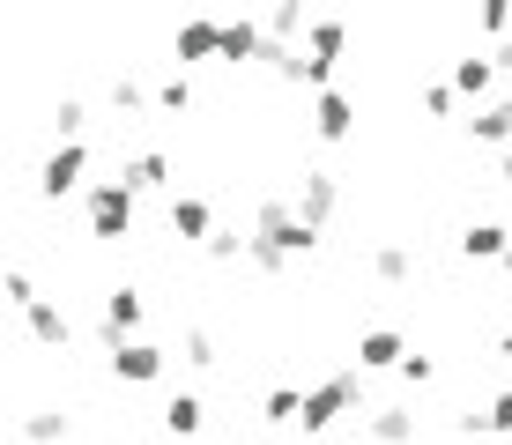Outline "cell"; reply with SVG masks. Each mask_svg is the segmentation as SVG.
Returning <instances> with one entry per match:
<instances>
[{"label":"cell","mask_w":512,"mask_h":445,"mask_svg":"<svg viewBox=\"0 0 512 445\" xmlns=\"http://www.w3.org/2000/svg\"><path fill=\"white\" fill-rule=\"evenodd\" d=\"M312 245H320V230L297 216V208L282 201V193H268V201L253 208V253H245V260H253L260 275H290V267L305 260Z\"/></svg>","instance_id":"obj_1"},{"label":"cell","mask_w":512,"mask_h":445,"mask_svg":"<svg viewBox=\"0 0 512 445\" xmlns=\"http://www.w3.org/2000/svg\"><path fill=\"white\" fill-rule=\"evenodd\" d=\"M349 416H372V401H364V371H334V379L312 386V394H305V423H297V431L327 438L334 423H349Z\"/></svg>","instance_id":"obj_2"},{"label":"cell","mask_w":512,"mask_h":445,"mask_svg":"<svg viewBox=\"0 0 512 445\" xmlns=\"http://www.w3.org/2000/svg\"><path fill=\"white\" fill-rule=\"evenodd\" d=\"M82 216H90V238H127L134 230V193L119 186V178H90V193H82Z\"/></svg>","instance_id":"obj_3"},{"label":"cell","mask_w":512,"mask_h":445,"mask_svg":"<svg viewBox=\"0 0 512 445\" xmlns=\"http://www.w3.org/2000/svg\"><path fill=\"white\" fill-rule=\"evenodd\" d=\"M82 171H90V149H82V141H52V156L38 164V193L45 201H67V193L82 186ZM90 193V186H82Z\"/></svg>","instance_id":"obj_4"},{"label":"cell","mask_w":512,"mask_h":445,"mask_svg":"<svg viewBox=\"0 0 512 445\" xmlns=\"http://www.w3.org/2000/svg\"><path fill=\"white\" fill-rule=\"evenodd\" d=\"M290 208H297V216H305L312 230H327V223H334V208H342V178H334V171H320V164H312V171H297Z\"/></svg>","instance_id":"obj_5"},{"label":"cell","mask_w":512,"mask_h":445,"mask_svg":"<svg viewBox=\"0 0 512 445\" xmlns=\"http://www.w3.org/2000/svg\"><path fill=\"white\" fill-rule=\"evenodd\" d=\"M312 134H320L327 149H342V141H357V104H349V89H327V97L312 104Z\"/></svg>","instance_id":"obj_6"},{"label":"cell","mask_w":512,"mask_h":445,"mask_svg":"<svg viewBox=\"0 0 512 445\" xmlns=\"http://www.w3.org/2000/svg\"><path fill=\"white\" fill-rule=\"evenodd\" d=\"M119 342H141V290L134 282H119L104 297V349H119Z\"/></svg>","instance_id":"obj_7"},{"label":"cell","mask_w":512,"mask_h":445,"mask_svg":"<svg viewBox=\"0 0 512 445\" xmlns=\"http://www.w3.org/2000/svg\"><path fill=\"white\" fill-rule=\"evenodd\" d=\"M104 356H112V379H127V386H156V379H164V349H156V342H119Z\"/></svg>","instance_id":"obj_8"},{"label":"cell","mask_w":512,"mask_h":445,"mask_svg":"<svg viewBox=\"0 0 512 445\" xmlns=\"http://www.w3.org/2000/svg\"><path fill=\"white\" fill-rule=\"evenodd\" d=\"M409 364V342L394 327H364L357 334V371H401Z\"/></svg>","instance_id":"obj_9"},{"label":"cell","mask_w":512,"mask_h":445,"mask_svg":"<svg viewBox=\"0 0 512 445\" xmlns=\"http://www.w3.org/2000/svg\"><path fill=\"white\" fill-rule=\"evenodd\" d=\"M364 438H372V445H416V408L409 401L372 408V416H364Z\"/></svg>","instance_id":"obj_10"},{"label":"cell","mask_w":512,"mask_h":445,"mask_svg":"<svg viewBox=\"0 0 512 445\" xmlns=\"http://www.w3.org/2000/svg\"><path fill=\"white\" fill-rule=\"evenodd\" d=\"M253 60H268V30H260L253 15L223 23V67H253Z\"/></svg>","instance_id":"obj_11"},{"label":"cell","mask_w":512,"mask_h":445,"mask_svg":"<svg viewBox=\"0 0 512 445\" xmlns=\"http://www.w3.org/2000/svg\"><path fill=\"white\" fill-rule=\"evenodd\" d=\"M119 186H127L134 201H141V193H164V186H171V156H156V149L127 156V164H119Z\"/></svg>","instance_id":"obj_12"},{"label":"cell","mask_w":512,"mask_h":445,"mask_svg":"<svg viewBox=\"0 0 512 445\" xmlns=\"http://www.w3.org/2000/svg\"><path fill=\"white\" fill-rule=\"evenodd\" d=\"M171 60H223V23H208V15H201V23H179V38H171Z\"/></svg>","instance_id":"obj_13"},{"label":"cell","mask_w":512,"mask_h":445,"mask_svg":"<svg viewBox=\"0 0 512 445\" xmlns=\"http://www.w3.org/2000/svg\"><path fill=\"white\" fill-rule=\"evenodd\" d=\"M468 141H483V149H512V97L475 104V112H468Z\"/></svg>","instance_id":"obj_14"},{"label":"cell","mask_w":512,"mask_h":445,"mask_svg":"<svg viewBox=\"0 0 512 445\" xmlns=\"http://www.w3.org/2000/svg\"><path fill=\"white\" fill-rule=\"evenodd\" d=\"M171 238L208 245V238H216V208H208V201H193V193H179V201H171Z\"/></svg>","instance_id":"obj_15"},{"label":"cell","mask_w":512,"mask_h":445,"mask_svg":"<svg viewBox=\"0 0 512 445\" xmlns=\"http://www.w3.org/2000/svg\"><path fill=\"white\" fill-rule=\"evenodd\" d=\"M312 23H320V15H305L297 0H282V8H268V15H260L268 45H290V52H297V38H312Z\"/></svg>","instance_id":"obj_16"},{"label":"cell","mask_w":512,"mask_h":445,"mask_svg":"<svg viewBox=\"0 0 512 445\" xmlns=\"http://www.w3.org/2000/svg\"><path fill=\"white\" fill-rule=\"evenodd\" d=\"M342 45H349V23H342V15H320L312 38H305V60L312 67H334V60H342Z\"/></svg>","instance_id":"obj_17"},{"label":"cell","mask_w":512,"mask_h":445,"mask_svg":"<svg viewBox=\"0 0 512 445\" xmlns=\"http://www.w3.org/2000/svg\"><path fill=\"white\" fill-rule=\"evenodd\" d=\"M512 253V230L505 223H468L461 230V260H505Z\"/></svg>","instance_id":"obj_18"},{"label":"cell","mask_w":512,"mask_h":445,"mask_svg":"<svg viewBox=\"0 0 512 445\" xmlns=\"http://www.w3.org/2000/svg\"><path fill=\"white\" fill-rule=\"evenodd\" d=\"M23 327H30V342H45V349H67V334H75V327H67V312L52 305V297L23 312Z\"/></svg>","instance_id":"obj_19"},{"label":"cell","mask_w":512,"mask_h":445,"mask_svg":"<svg viewBox=\"0 0 512 445\" xmlns=\"http://www.w3.org/2000/svg\"><path fill=\"white\" fill-rule=\"evenodd\" d=\"M201 423H208L201 394H171L164 401V438H201Z\"/></svg>","instance_id":"obj_20"},{"label":"cell","mask_w":512,"mask_h":445,"mask_svg":"<svg viewBox=\"0 0 512 445\" xmlns=\"http://www.w3.org/2000/svg\"><path fill=\"white\" fill-rule=\"evenodd\" d=\"M490 82H498V60H475V52H468V60H453V97H475V104H483Z\"/></svg>","instance_id":"obj_21"},{"label":"cell","mask_w":512,"mask_h":445,"mask_svg":"<svg viewBox=\"0 0 512 445\" xmlns=\"http://www.w3.org/2000/svg\"><path fill=\"white\" fill-rule=\"evenodd\" d=\"M372 275L386 282V290H401V282L416 275V253L409 245H372Z\"/></svg>","instance_id":"obj_22"},{"label":"cell","mask_w":512,"mask_h":445,"mask_svg":"<svg viewBox=\"0 0 512 445\" xmlns=\"http://www.w3.org/2000/svg\"><path fill=\"white\" fill-rule=\"evenodd\" d=\"M104 97H112V112H156V89H141L134 75H112Z\"/></svg>","instance_id":"obj_23"},{"label":"cell","mask_w":512,"mask_h":445,"mask_svg":"<svg viewBox=\"0 0 512 445\" xmlns=\"http://www.w3.org/2000/svg\"><path fill=\"white\" fill-rule=\"evenodd\" d=\"M179 349H186V364H193V371H216V364H223V356H216V334H208V327H186V334H179Z\"/></svg>","instance_id":"obj_24"},{"label":"cell","mask_w":512,"mask_h":445,"mask_svg":"<svg viewBox=\"0 0 512 445\" xmlns=\"http://www.w3.org/2000/svg\"><path fill=\"white\" fill-rule=\"evenodd\" d=\"M260 416L268 423H305V394H297V386H275V394L260 401Z\"/></svg>","instance_id":"obj_25"},{"label":"cell","mask_w":512,"mask_h":445,"mask_svg":"<svg viewBox=\"0 0 512 445\" xmlns=\"http://www.w3.org/2000/svg\"><path fill=\"white\" fill-rule=\"evenodd\" d=\"M23 438L30 445H60L67 438V416H60V408H38V416H23Z\"/></svg>","instance_id":"obj_26"},{"label":"cell","mask_w":512,"mask_h":445,"mask_svg":"<svg viewBox=\"0 0 512 445\" xmlns=\"http://www.w3.org/2000/svg\"><path fill=\"white\" fill-rule=\"evenodd\" d=\"M0 290H8V305H15V312L45 305V297H38V282H30V267H8V275H0Z\"/></svg>","instance_id":"obj_27"},{"label":"cell","mask_w":512,"mask_h":445,"mask_svg":"<svg viewBox=\"0 0 512 445\" xmlns=\"http://www.w3.org/2000/svg\"><path fill=\"white\" fill-rule=\"evenodd\" d=\"M245 253H253V230H245V238H238V230H216V238H208V260H216V267H231Z\"/></svg>","instance_id":"obj_28"},{"label":"cell","mask_w":512,"mask_h":445,"mask_svg":"<svg viewBox=\"0 0 512 445\" xmlns=\"http://www.w3.org/2000/svg\"><path fill=\"white\" fill-rule=\"evenodd\" d=\"M156 112H193V82L186 75H164V82H156Z\"/></svg>","instance_id":"obj_29"},{"label":"cell","mask_w":512,"mask_h":445,"mask_svg":"<svg viewBox=\"0 0 512 445\" xmlns=\"http://www.w3.org/2000/svg\"><path fill=\"white\" fill-rule=\"evenodd\" d=\"M82 119H90V112H82V97H60V104H52V134H60V141H82Z\"/></svg>","instance_id":"obj_30"},{"label":"cell","mask_w":512,"mask_h":445,"mask_svg":"<svg viewBox=\"0 0 512 445\" xmlns=\"http://www.w3.org/2000/svg\"><path fill=\"white\" fill-rule=\"evenodd\" d=\"M394 379H401V386H409V394H416V386H431V379H438V364H431V356H423V349H409V364H401Z\"/></svg>","instance_id":"obj_31"},{"label":"cell","mask_w":512,"mask_h":445,"mask_svg":"<svg viewBox=\"0 0 512 445\" xmlns=\"http://www.w3.org/2000/svg\"><path fill=\"white\" fill-rule=\"evenodd\" d=\"M453 104H461V97H453V82H431V89H423V112H431V119H453Z\"/></svg>","instance_id":"obj_32"},{"label":"cell","mask_w":512,"mask_h":445,"mask_svg":"<svg viewBox=\"0 0 512 445\" xmlns=\"http://www.w3.org/2000/svg\"><path fill=\"white\" fill-rule=\"evenodd\" d=\"M483 423H490V438H512V394H498L483 408Z\"/></svg>","instance_id":"obj_33"},{"label":"cell","mask_w":512,"mask_h":445,"mask_svg":"<svg viewBox=\"0 0 512 445\" xmlns=\"http://www.w3.org/2000/svg\"><path fill=\"white\" fill-rule=\"evenodd\" d=\"M475 23H483L490 38H512V15H505V8H483V15H475Z\"/></svg>","instance_id":"obj_34"},{"label":"cell","mask_w":512,"mask_h":445,"mask_svg":"<svg viewBox=\"0 0 512 445\" xmlns=\"http://www.w3.org/2000/svg\"><path fill=\"white\" fill-rule=\"evenodd\" d=\"M498 186H512V149L498 156Z\"/></svg>","instance_id":"obj_35"},{"label":"cell","mask_w":512,"mask_h":445,"mask_svg":"<svg viewBox=\"0 0 512 445\" xmlns=\"http://www.w3.org/2000/svg\"><path fill=\"white\" fill-rule=\"evenodd\" d=\"M498 356H505V364H512V327H505V334H498Z\"/></svg>","instance_id":"obj_36"},{"label":"cell","mask_w":512,"mask_h":445,"mask_svg":"<svg viewBox=\"0 0 512 445\" xmlns=\"http://www.w3.org/2000/svg\"><path fill=\"white\" fill-rule=\"evenodd\" d=\"M498 67H512V38H505V45H498Z\"/></svg>","instance_id":"obj_37"},{"label":"cell","mask_w":512,"mask_h":445,"mask_svg":"<svg viewBox=\"0 0 512 445\" xmlns=\"http://www.w3.org/2000/svg\"><path fill=\"white\" fill-rule=\"evenodd\" d=\"M505 394H512V364H505Z\"/></svg>","instance_id":"obj_38"},{"label":"cell","mask_w":512,"mask_h":445,"mask_svg":"<svg viewBox=\"0 0 512 445\" xmlns=\"http://www.w3.org/2000/svg\"><path fill=\"white\" fill-rule=\"evenodd\" d=\"M498 267H505V275H512V253H505V260H498Z\"/></svg>","instance_id":"obj_39"}]
</instances>
